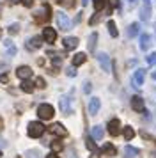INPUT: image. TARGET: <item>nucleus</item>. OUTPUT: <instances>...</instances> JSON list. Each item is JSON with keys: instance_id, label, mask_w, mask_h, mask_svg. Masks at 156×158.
I'll list each match as a JSON object with an SVG mask.
<instances>
[{"instance_id": "obj_1", "label": "nucleus", "mask_w": 156, "mask_h": 158, "mask_svg": "<svg viewBox=\"0 0 156 158\" xmlns=\"http://www.w3.org/2000/svg\"><path fill=\"white\" fill-rule=\"evenodd\" d=\"M27 133H28V137H32V139H39V137L44 133V124H43V123H39V121L28 123Z\"/></svg>"}, {"instance_id": "obj_2", "label": "nucleus", "mask_w": 156, "mask_h": 158, "mask_svg": "<svg viewBox=\"0 0 156 158\" xmlns=\"http://www.w3.org/2000/svg\"><path fill=\"white\" fill-rule=\"evenodd\" d=\"M53 114H55V110H53V107L48 105V103H41V105L37 107V115H39V119L48 121V119L53 117Z\"/></svg>"}, {"instance_id": "obj_3", "label": "nucleus", "mask_w": 156, "mask_h": 158, "mask_svg": "<svg viewBox=\"0 0 156 158\" xmlns=\"http://www.w3.org/2000/svg\"><path fill=\"white\" fill-rule=\"evenodd\" d=\"M50 18H51V7H50L48 4H43V11H37V13L34 15V20L37 23L48 22Z\"/></svg>"}, {"instance_id": "obj_4", "label": "nucleus", "mask_w": 156, "mask_h": 158, "mask_svg": "<svg viewBox=\"0 0 156 158\" xmlns=\"http://www.w3.org/2000/svg\"><path fill=\"white\" fill-rule=\"evenodd\" d=\"M55 18H57V25H59V29H60V30H71V20L68 18L66 13L59 11Z\"/></svg>"}, {"instance_id": "obj_5", "label": "nucleus", "mask_w": 156, "mask_h": 158, "mask_svg": "<svg viewBox=\"0 0 156 158\" xmlns=\"http://www.w3.org/2000/svg\"><path fill=\"white\" fill-rule=\"evenodd\" d=\"M144 78H146V69L138 68V69H137V71L133 73V78H131V85H133L135 89H138L140 85H144Z\"/></svg>"}, {"instance_id": "obj_6", "label": "nucleus", "mask_w": 156, "mask_h": 158, "mask_svg": "<svg viewBox=\"0 0 156 158\" xmlns=\"http://www.w3.org/2000/svg\"><path fill=\"white\" fill-rule=\"evenodd\" d=\"M98 57V60H99V64H101V68H103V71H106V73H110L112 71V60H110V57H108V53H98L96 55Z\"/></svg>"}, {"instance_id": "obj_7", "label": "nucleus", "mask_w": 156, "mask_h": 158, "mask_svg": "<svg viewBox=\"0 0 156 158\" xmlns=\"http://www.w3.org/2000/svg\"><path fill=\"white\" fill-rule=\"evenodd\" d=\"M131 108H133L135 112L146 114V105H144V100H142L140 96H133L131 98Z\"/></svg>"}, {"instance_id": "obj_8", "label": "nucleus", "mask_w": 156, "mask_h": 158, "mask_svg": "<svg viewBox=\"0 0 156 158\" xmlns=\"http://www.w3.org/2000/svg\"><path fill=\"white\" fill-rule=\"evenodd\" d=\"M50 133H53L57 137H66L68 135V130L64 128V124H60V123H53L50 126Z\"/></svg>"}, {"instance_id": "obj_9", "label": "nucleus", "mask_w": 156, "mask_h": 158, "mask_svg": "<svg viewBox=\"0 0 156 158\" xmlns=\"http://www.w3.org/2000/svg\"><path fill=\"white\" fill-rule=\"evenodd\" d=\"M59 105H60V110H62L64 115L73 114V110H71V100L68 98V96H62V98H60V101H59Z\"/></svg>"}, {"instance_id": "obj_10", "label": "nucleus", "mask_w": 156, "mask_h": 158, "mask_svg": "<svg viewBox=\"0 0 156 158\" xmlns=\"http://www.w3.org/2000/svg\"><path fill=\"white\" fill-rule=\"evenodd\" d=\"M108 133L112 137H117L121 133V121L119 119H112L108 121Z\"/></svg>"}, {"instance_id": "obj_11", "label": "nucleus", "mask_w": 156, "mask_h": 158, "mask_svg": "<svg viewBox=\"0 0 156 158\" xmlns=\"http://www.w3.org/2000/svg\"><path fill=\"white\" fill-rule=\"evenodd\" d=\"M16 77L21 80H28L32 77V69L28 68V66H20L18 69H16Z\"/></svg>"}, {"instance_id": "obj_12", "label": "nucleus", "mask_w": 156, "mask_h": 158, "mask_svg": "<svg viewBox=\"0 0 156 158\" xmlns=\"http://www.w3.org/2000/svg\"><path fill=\"white\" fill-rule=\"evenodd\" d=\"M41 46H43V37H39V36L30 37L27 41V50H37V48H41Z\"/></svg>"}, {"instance_id": "obj_13", "label": "nucleus", "mask_w": 156, "mask_h": 158, "mask_svg": "<svg viewBox=\"0 0 156 158\" xmlns=\"http://www.w3.org/2000/svg\"><path fill=\"white\" fill-rule=\"evenodd\" d=\"M43 39L46 41V43H55L57 39V32L51 27H46V29L43 30Z\"/></svg>"}, {"instance_id": "obj_14", "label": "nucleus", "mask_w": 156, "mask_h": 158, "mask_svg": "<svg viewBox=\"0 0 156 158\" xmlns=\"http://www.w3.org/2000/svg\"><path fill=\"white\" fill-rule=\"evenodd\" d=\"M99 107H101L99 98H91V101H89V114L96 115V114H98V110H99Z\"/></svg>"}, {"instance_id": "obj_15", "label": "nucleus", "mask_w": 156, "mask_h": 158, "mask_svg": "<svg viewBox=\"0 0 156 158\" xmlns=\"http://www.w3.org/2000/svg\"><path fill=\"white\" fill-rule=\"evenodd\" d=\"M103 135H105V131H103V126H99V124L92 126V130H91V137L94 139V140H101V139H103Z\"/></svg>"}, {"instance_id": "obj_16", "label": "nucleus", "mask_w": 156, "mask_h": 158, "mask_svg": "<svg viewBox=\"0 0 156 158\" xmlns=\"http://www.w3.org/2000/svg\"><path fill=\"white\" fill-rule=\"evenodd\" d=\"M151 44H153V37L149 36V34H142L140 36V48L142 50H149Z\"/></svg>"}, {"instance_id": "obj_17", "label": "nucleus", "mask_w": 156, "mask_h": 158, "mask_svg": "<svg viewBox=\"0 0 156 158\" xmlns=\"http://www.w3.org/2000/svg\"><path fill=\"white\" fill-rule=\"evenodd\" d=\"M78 46V37H66L64 39V48L66 50H75Z\"/></svg>"}, {"instance_id": "obj_18", "label": "nucleus", "mask_w": 156, "mask_h": 158, "mask_svg": "<svg viewBox=\"0 0 156 158\" xmlns=\"http://www.w3.org/2000/svg\"><path fill=\"white\" fill-rule=\"evenodd\" d=\"M149 18H151V4H144V7L140 9V20L149 22Z\"/></svg>"}, {"instance_id": "obj_19", "label": "nucleus", "mask_w": 156, "mask_h": 158, "mask_svg": "<svg viewBox=\"0 0 156 158\" xmlns=\"http://www.w3.org/2000/svg\"><path fill=\"white\" fill-rule=\"evenodd\" d=\"M140 155V151L137 149V148H133V146H126L124 148V158H135Z\"/></svg>"}, {"instance_id": "obj_20", "label": "nucleus", "mask_w": 156, "mask_h": 158, "mask_svg": "<svg viewBox=\"0 0 156 158\" xmlns=\"http://www.w3.org/2000/svg\"><path fill=\"white\" fill-rule=\"evenodd\" d=\"M101 151L105 153V155H110V156H115L117 155V149H115V146H112V144H103V148H101Z\"/></svg>"}, {"instance_id": "obj_21", "label": "nucleus", "mask_w": 156, "mask_h": 158, "mask_svg": "<svg viewBox=\"0 0 156 158\" xmlns=\"http://www.w3.org/2000/svg\"><path fill=\"white\" fill-rule=\"evenodd\" d=\"M20 87H21V91H23V93H27V94L34 93V84H32L30 80H23Z\"/></svg>"}, {"instance_id": "obj_22", "label": "nucleus", "mask_w": 156, "mask_h": 158, "mask_svg": "<svg viewBox=\"0 0 156 158\" xmlns=\"http://www.w3.org/2000/svg\"><path fill=\"white\" fill-rule=\"evenodd\" d=\"M96 41H98V34L92 32L91 36H89V52H91V53L96 52Z\"/></svg>"}, {"instance_id": "obj_23", "label": "nucleus", "mask_w": 156, "mask_h": 158, "mask_svg": "<svg viewBox=\"0 0 156 158\" xmlns=\"http://www.w3.org/2000/svg\"><path fill=\"white\" fill-rule=\"evenodd\" d=\"M106 29H108V32H110V36H112V37L119 36V32H117V27H115V22H113V20H108V23H106Z\"/></svg>"}, {"instance_id": "obj_24", "label": "nucleus", "mask_w": 156, "mask_h": 158, "mask_svg": "<svg viewBox=\"0 0 156 158\" xmlns=\"http://www.w3.org/2000/svg\"><path fill=\"white\" fill-rule=\"evenodd\" d=\"M87 60V55L85 53H76L75 57H73V66H82Z\"/></svg>"}, {"instance_id": "obj_25", "label": "nucleus", "mask_w": 156, "mask_h": 158, "mask_svg": "<svg viewBox=\"0 0 156 158\" xmlns=\"http://www.w3.org/2000/svg\"><path fill=\"white\" fill-rule=\"evenodd\" d=\"M138 30H140V25H138V23H131V25L128 27V37H135L138 34Z\"/></svg>"}, {"instance_id": "obj_26", "label": "nucleus", "mask_w": 156, "mask_h": 158, "mask_svg": "<svg viewBox=\"0 0 156 158\" xmlns=\"http://www.w3.org/2000/svg\"><path fill=\"white\" fill-rule=\"evenodd\" d=\"M122 133H124V139H126V140H131L135 137V130L131 128V126H124V131H122Z\"/></svg>"}, {"instance_id": "obj_27", "label": "nucleus", "mask_w": 156, "mask_h": 158, "mask_svg": "<svg viewBox=\"0 0 156 158\" xmlns=\"http://www.w3.org/2000/svg\"><path fill=\"white\" fill-rule=\"evenodd\" d=\"M50 148L57 153V151H62L64 146H62V142H60V140H51V142H50Z\"/></svg>"}, {"instance_id": "obj_28", "label": "nucleus", "mask_w": 156, "mask_h": 158, "mask_svg": "<svg viewBox=\"0 0 156 158\" xmlns=\"http://www.w3.org/2000/svg\"><path fill=\"white\" fill-rule=\"evenodd\" d=\"M7 32H9V36H16V34L20 32V25H18V23H13V25H9Z\"/></svg>"}, {"instance_id": "obj_29", "label": "nucleus", "mask_w": 156, "mask_h": 158, "mask_svg": "<svg viewBox=\"0 0 156 158\" xmlns=\"http://www.w3.org/2000/svg\"><path fill=\"white\" fill-rule=\"evenodd\" d=\"M25 156L27 158H41V153L37 149H28L27 153H25Z\"/></svg>"}, {"instance_id": "obj_30", "label": "nucleus", "mask_w": 156, "mask_h": 158, "mask_svg": "<svg viewBox=\"0 0 156 158\" xmlns=\"http://www.w3.org/2000/svg\"><path fill=\"white\" fill-rule=\"evenodd\" d=\"M85 146H87L91 151H98V149H96V144H94V139H92V137H87V139H85Z\"/></svg>"}, {"instance_id": "obj_31", "label": "nucleus", "mask_w": 156, "mask_h": 158, "mask_svg": "<svg viewBox=\"0 0 156 158\" xmlns=\"http://www.w3.org/2000/svg\"><path fill=\"white\" fill-rule=\"evenodd\" d=\"M62 7H66V9H71L73 6H75V0H57Z\"/></svg>"}, {"instance_id": "obj_32", "label": "nucleus", "mask_w": 156, "mask_h": 158, "mask_svg": "<svg viewBox=\"0 0 156 158\" xmlns=\"http://www.w3.org/2000/svg\"><path fill=\"white\" fill-rule=\"evenodd\" d=\"M146 60H147L149 66H156V53H154V52H153V53H149Z\"/></svg>"}, {"instance_id": "obj_33", "label": "nucleus", "mask_w": 156, "mask_h": 158, "mask_svg": "<svg viewBox=\"0 0 156 158\" xmlns=\"http://www.w3.org/2000/svg\"><path fill=\"white\" fill-rule=\"evenodd\" d=\"M105 7V0H94V9L96 11H101Z\"/></svg>"}, {"instance_id": "obj_34", "label": "nucleus", "mask_w": 156, "mask_h": 158, "mask_svg": "<svg viewBox=\"0 0 156 158\" xmlns=\"http://www.w3.org/2000/svg\"><path fill=\"white\" fill-rule=\"evenodd\" d=\"M14 55H16V48H14V44L7 46V53H6V57H14Z\"/></svg>"}, {"instance_id": "obj_35", "label": "nucleus", "mask_w": 156, "mask_h": 158, "mask_svg": "<svg viewBox=\"0 0 156 158\" xmlns=\"http://www.w3.org/2000/svg\"><path fill=\"white\" fill-rule=\"evenodd\" d=\"M35 85L39 87V89H44V87H46V84H44V78L37 77V78H35Z\"/></svg>"}, {"instance_id": "obj_36", "label": "nucleus", "mask_w": 156, "mask_h": 158, "mask_svg": "<svg viewBox=\"0 0 156 158\" xmlns=\"http://www.w3.org/2000/svg\"><path fill=\"white\" fill-rule=\"evenodd\" d=\"M91 91H92V84H91V82H85V84H84V93L85 94H91Z\"/></svg>"}, {"instance_id": "obj_37", "label": "nucleus", "mask_w": 156, "mask_h": 158, "mask_svg": "<svg viewBox=\"0 0 156 158\" xmlns=\"http://www.w3.org/2000/svg\"><path fill=\"white\" fill-rule=\"evenodd\" d=\"M75 68H76V66H73V68H69V69H68V75H69V77H76V69H75Z\"/></svg>"}, {"instance_id": "obj_38", "label": "nucleus", "mask_w": 156, "mask_h": 158, "mask_svg": "<svg viewBox=\"0 0 156 158\" xmlns=\"http://www.w3.org/2000/svg\"><path fill=\"white\" fill-rule=\"evenodd\" d=\"M7 69H9V66H7L6 62H0V75H2V73H6Z\"/></svg>"}, {"instance_id": "obj_39", "label": "nucleus", "mask_w": 156, "mask_h": 158, "mask_svg": "<svg viewBox=\"0 0 156 158\" xmlns=\"http://www.w3.org/2000/svg\"><path fill=\"white\" fill-rule=\"evenodd\" d=\"M110 7H117V9H121L119 0H110Z\"/></svg>"}, {"instance_id": "obj_40", "label": "nucleus", "mask_w": 156, "mask_h": 158, "mask_svg": "<svg viewBox=\"0 0 156 158\" xmlns=\"http://www.w3.org/2000/svg\"><path fill=\"white\" fill-rule=\"evenodd\" d=\"M0 82H2V84H7V82H9V77H7L6 73H2V75H0Z\"/></svg>"}, {"instance_id": "obj_41", "label": "nucleus", "mask_w": 156, "mask_h": 158, "mask_svg": "<svg viewBox=\"0 0 156 158\" xmlns=\"http://www.w3.org/2000/svg\"><path fill=\"white\" fill-rule=\"evenodd\" d=\"M21 4H23L25 7H32V0H21Z\"/></svg>"}, {"instance_id": "obj_42", "label": "nucleus", "mask_w": 156, "mask_h": 158, "mask_svg": "<svg viewBox=\"0 0 156 158\" xmlns=\"http://www.w3.org/2000/svg\"><path fill=\"white\" fill-rule=\"evenodd\" d=\"M98 18H99L98 15H94V16H92V18H91V20H89V23H91V25H94V23L98 22Z\"/></svg>"}, {"instance_id": "obj_43", "label": "nucleus", "mask_w": 156, "mask_h": 158, "mask_svg": "<svg viewBox=\"0 0 156 158\" xmlns=\"http://www.w3.org/2000/svg\"><path fill=\"white\" fill-rule=\"evenodd\" d=\"M68 153H69V158H78V156H76V153H75V149H73V148H71V149L68 151Z\"/></svg>"}, {"instance_id": "obj_44", "label": "nucleus", "mask_w": 156, "mask_h": 158, "mask_svg": "<svg viewBox=\"0 0 156 158\" xmlns=\"http://www.w3.org/2000/svg\"><path fill=\"white\" fill-rule=\"evenodd\" d=\"M46 158H60V156H57V153H55V151H51L50 155H46Z\"/></svg>"}, {"instance_id": "obj_45", "label": "nucleus", "mask_w": 156, "mask_h": 158, "mask_svg": "<svg viewBox=\"0 0 156 158\" xmlns=\"http://www.w3.org/2000/svg\"><path fill=\"white\" fill-rule=\"evenodd\" d=\"M89 158H99V151H92V155Z\"/></svg>"}, {"instance_id": "obj_46", "label": "nucleus", "mask_w": 156, "mask_h": 158, "mask_svg": "<svg viewBox=\"0 0 156 158\" xmlns=\"http://www.w3.org/2000/svg\"><path fill=\"white\" fill-rule=\"evenodd\" d=\"M6 146H7V142L2 139V137H0V148H6Z\"/></svg>"}, {"instance_id": "obj_47", "label": "nucleus", "mask_w": 156, "mask_h": 158, "mask_svg": "<svg viewBox=\"0 0 156 158\" xmlns=\"http://www.w3.org/2000/svg\"><path fill=\"white\" fill-rule=\"evenodd\" d=\"M80 22H82V13H80V15L76 16V20H75V23H80Z\"/></svg>"}, {"instance_id": "obj_48", "label": "nucleus", "mask_w": 156, "mask_h": 158, "mask_svg": "<svg viewBox=\"0 0 156 158\" xmlns=\"http://www.w3.org/2000/svg\"><path fill=\"white\" fill-rule=\"evenodd\" d=\"M2 130H4V119L0 117V131H2Z\"/></svg>"}, {"instance_id": "obj_49", "label": "nucleus", "mask_w": 156, "mask_h": 158, "mask_svg": "<svg viewBox=\"0 0 156 158\" xmlns=\"http://www.w3.org/2000/svg\"><path fill=\"white\" fill-rule=\"evenodd\" d=\"M87 4H89V0H82V6H84V7L87 6Z\"/></svg>"}, {"instance_id": "obj_50", "label": "nucleus", "mask_w": 156, "mask_h": 158, "mask_svg": "<svg viewBox=\"0 0 156 158\" xmlns=\"http://www.w3.org/2000/svg\"><path fill=\"white\" fill-rule=\"evenodd\" d=\"M153 78H154V80H156V71H154V73H153Z\"/></svg>"}, {"instance_id": "obj_51", "label": "nucleus", "mask_w": 156, "mask_h": 158, "mask_svg": "<svg viewBox=\"0 0 156 158\" xmlns=\"http://www.w3.org/2000/svg\"><path fill=\"white\" fill-rule=\"evenodd\" d=\"M2 7H4V6H2V4H0V15H2Z\"/></svg>"}, {"instance_id": "obj_52", "label": "nucleus", "mask_w": 156, "mask_h": 158, "mask_svg": "<svg viewBox=\"0 0 156 158\" xmlns=\"http://www.w3.org/2000/svg\"><path fill=\"white\" fill-rule=\"evenodd\" d=\"M144 4H151V2H149V0H144Z\"/></svg>"}, {"instance_id": "obj_53", "label": "nucleus", "mask_w": 156, "mask_h": 158, "mask_svg": "<svg viewBox=\"0 0 156 158\" xmlns=\"http://www.w3.org/2000/svg\"><path fill=\"white\" fill-rule=\"evenodd\" d=\"M0 37H2V29H0Z\"/></svg>"}, {"instance_id": "obj_54", "label": "nucleus", "mask_w": 156, "mask_h": 158, "mask_svg": "<svg viewBox=\"0 0 156 158\" xmlns=\"http://www.w3.org/2000/svg\"><path fill=\"white\" fill-rule=\"evenodd\" d=\"M0 158H2V151H0Z\"/></svg>"}, {"instance_id": "obj_55", "label": "nucleus", "mask_w": 156, "mask_h": 158, "mask_svg": "<svg viewBox=\"0 0 156 158\" xmlns=\"http://www.w3.org/2000/svg\"><path fill=\"white\" fill-rule=\"evenodd\" d=\"M9 2H16V0H9Z\"/></svg>"}]
</instances>
